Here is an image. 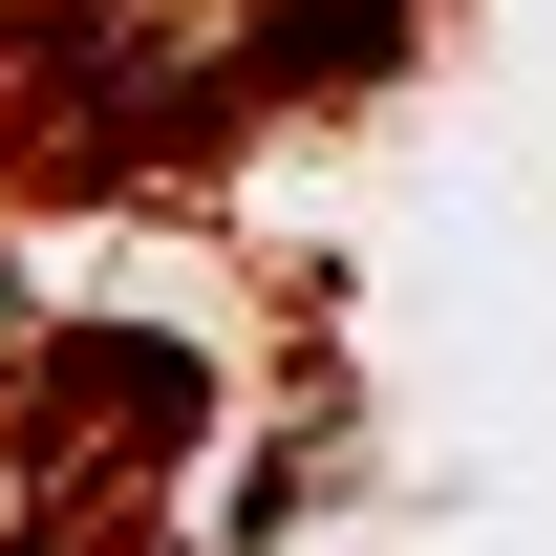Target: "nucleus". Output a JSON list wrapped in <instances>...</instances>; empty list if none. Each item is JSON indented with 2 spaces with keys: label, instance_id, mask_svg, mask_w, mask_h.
Segmentation results:
<instances>
[{
  "label": "nucleus",
  "instance_id": "obj_1",
  "mask_svg": "<svg viewBox=\"0 0 556 556\" xmlns=\"http://www.w3.org/2000/svg\"><path fill=\"white\" fill-rule=\"evenodd\" d=\"M428 43V0H0V214L150 193Z\"/></svg>",
  "mask_w": 556,
  "mask_h": 556
},
{
  "label": "nucleus",
  "instance_id": "obj_3",
  "mask_svg": "<svg viewBox=\"0 0 556 556\" xmlns=\"http://www.w3.org/2000/svg\"><path fill=\"white\" fill-rule=\"evenodd\" d=\"M22 321H43V300H22V278H0V343H22Z\"/></svg>",
  "mask_w": 556,
  "mask_h": 556
},
{
  "label": "nucleus",
  "instance_id": "obj_2",
  "mask_svg": "<svg viewBox=\"0 0 556 556\" xmlns=\"http://www.w3.org/2000/svg\"><path fill=\"white\" fill-rule=\"evenodd\" d=\"M193 428H214V343L22 321L0 343V556H193V514H172Z\"/></svg>",
  "mask_w": 556,
  "mask_h": 556
}]
</instances>
